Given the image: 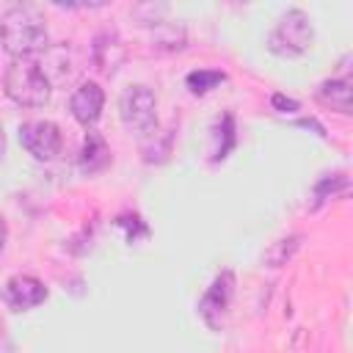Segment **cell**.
Here are the masks:
<instances>
[{"label":"cell","mask_w":353,"mask_h":353,"mask_svg":"<svg viewBox=\"0 0 353 353\" xmlns=\"http://www.w3.org/2000/svg\"><path fill=\"white\" fill-rule=\"evenodd\" d=\"M102 105H105V91H102L99 83H94V80L80 83V85L72 91V99H69L72 116H74L83 127L97 124V119L102 116Z\"/></svg>","instance_id":"7"},{"label":"cell","mask_w":353,"mask_h":353,"mask_svg":"<svg viewBox=\"0 0 353 353\" xmlns=\"http://www.w3.org/2000/svg\"><path fill=\"white\" fill-rule=\"evenodd\" d=\"M218 83H223V72H210V69H199L188 74V88L193 94H207L210 88H215Z\"/></svg>","instance_id":"11"},{"label":"cell","mask_w":353,"mask_h":353,"mask_svg":"<svg viewBox=\"0 0 353 353\" xmlns=\"http://www.w3.org/2000/svg\"><path fill=\"white\" fill-rule=\"evenodd\" d=\"M6 237H8V226H6V221H3V215H0V251L6 248Z\"/></svg>","instance_id":"13"},{"label":"cell","mask_w":353,"mask_h":353,"mask_svg":"<svg viewBox=\"0 0 353 353\" xmlns=\"http://www.w3.org/2000/svg\"><path fill=\"white\" fill-rule=\"evenodd\" d=\"M320 102L336 108L339 113H350V83L347 80H325L317 91Z\"/></svg>","instance_id":"10"},{"label":"cell","mask_w":353,"mask_h":353,"mask_svg":"<svg viewBox=\"0 0 353 353\" xmlns=\"http://www.w3.org/2000/svg\"><path fill=\"white\" fill-rule=\"evenodd\" d=\"M232 287H234L232 273H223V276H218V279L212 281V287L207 290V295H204V301H201V314H204V320H207L212 328H218V317L226 312V306H229V301H232Z\"/></svg>","instance_id":"8"},{"label":"cell","mask_w":353,"mask_h":353,"mask_svg":"<svg viewBox=\"0 0 353 353\" xmlns=\"http://www.w3.org/2000/svg\"><path fill=\"white\" fill-rule=\"evenodd\" d=\"M3 149H6V132H3V127H0V154H3Z\"/></svg>","instance_id":"14"},{"label":"cell","mask_w":353,"mask_h":353,"mask_svg":"<svg viewBox=\"0 0 353 353\" xmlns=\"http://www.w3.org/2000/svg\"><path fill=\"white\" fill-rule=\"evenodd\" d=\"M3 301L14 312H28L47 301V287L36 276H11L3 287Z\"/></svg>","instance_id":"6"},{"label":"cell","mask_w":353,"mask_h":353,"mask_svg":"<svg viewBox=\"0 0 353 353\" xmlns=\"http://www.w3.org/2000/svg\"><path fill=\"white\" fill-rule=\"evenodd\" d=\"M108 163H110V149L105 138L99 132H88L83 141V152H80V168L85 174H94V171H102Z\"/></svg>","instance_id":"9"},{"label":"cell","mask_w":353,"mask_h":353,"mask_svg":"<svg viewBox=\"0 0 353 353\" xmlns=\"http://www.w3.org/2000/svg\"><path fill=\"white\" fill-rule=\"evenodd\" d=\"M119 113H121V121L130 132L149 135L157 127V97H154V91L146 88V85L124 88V94L119 99Z\"/></svg>","instance_id":"4"},{"label":"cell","mask_w":353,"mask_h":353,"mask_svg":"<svg viewBox=\"0 0 353 353\" xmlns=\"http://www.w3.org/2000/svg\"><path fill=\"white\" fill-rule=\"evenodd\" d=\"M0 44L11 58H30L47 47L44 17L33 6H14L0 17Z\"/></svg>","instance_id":"1"},{"label":"cell","mask_w":353,"mask_h":353,"mask_svg":"<svg viewBox=\"0 0 353 353\" xmlns=\"http://www.w3.org/2000/svg\"><path fill=\"white\" fill-rule=\"evenodd\" d=\"M6 94L25 108H41L50 99V85L52 80L47 77L44 66L39 58H11L6 74H3Z\"/></svg>","instance_id":"2"},{"label":"cell","mask_w":353,"mask_h":353,"mask_svg":"<svg viewBox=\"0 0 353 353\" xmlns=\"http://www.w3.org/2000/svg\"><path fill=\"white\" fill-rule=\"evenodd\" d=\"M312 41H314V28H312L309 14L301 8H292L270 30L268 50L281 58H298L312 47Z\"/></svg>","instance_id":"3"},{"label":"cell","mask_w":353,"mask_h":353,"mask_svg":"<svg viewBox=\"0 0 353 353\" xmlns=\"http://www.w3.org/2000/svg\"><path fill=\"white\" fill-rule=\"evenodd\" d=\"M19 143L36 160H52V157H58V152L63 146V138H61V130H58L55 121L39 119V121H28V124L19 127Z\"/></svg>","instance_id":"5"},{"label":"cell","mask_w":353,"mask_h":353,"mask_svg":"<svg viewBox=\"0 0 353 353\" xmlns=\"http://www.w3.org/2000/svg\"><path fill=\"white\" fill-rule=\"evenodd\" d=\"M273 105H276V108H284V110H287V108H290V110H295V108H298V102H295V99H284L281 94H276V97H273Z\"/></svg>","instance_id":"12"}]
</instances>
